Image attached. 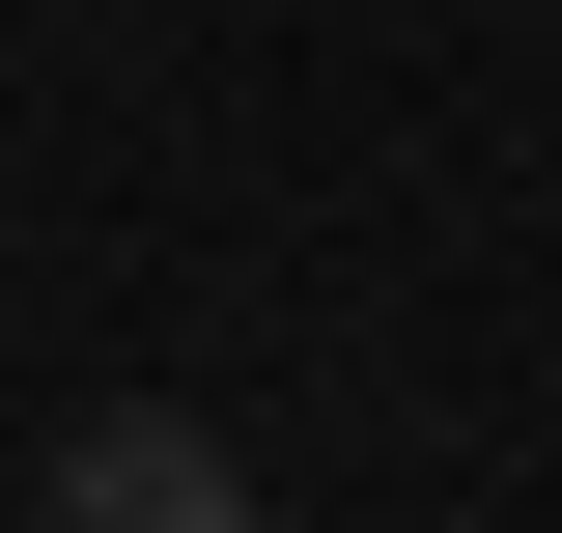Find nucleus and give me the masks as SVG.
I'll use <instances>...</instances> for the list:
<instances>
[{"mask_svg": "<svg viewBox=\"0 0 562 533\" xmlns=\"http://www.w3.org/2000/svg\"><path fill=\"white\" fill-rule=\"evenodd\" d=\"M29 506H57V533H225V506H254V450L169 421V394H85L57 450H29Z\"/></svg>", "mask_w": 562, "mask_h": 533, "instance_id": "f257e3e1", "label": "nucleus"}]
</instances>
